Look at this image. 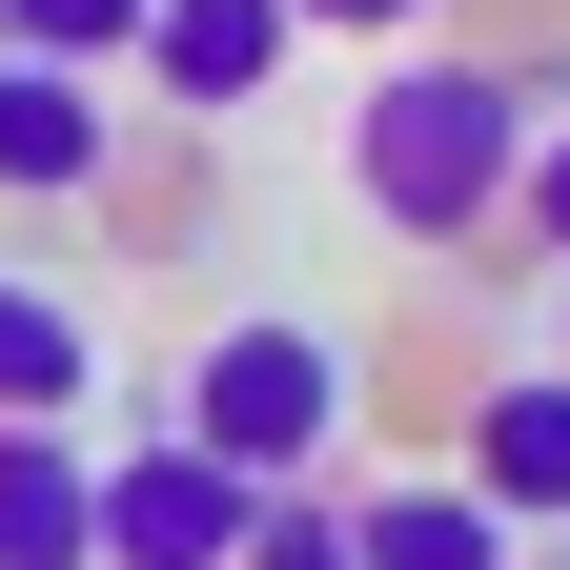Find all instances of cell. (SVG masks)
<instances>
[{
	"label": "cell",
	"instance_id": "obj_1",
	"mask_svg": "<svg viewBox=\"0 0 570 570\" xmlns=\"http://www.w3.org/2000/svg\"><path fill=\"white\" fill-rule=\"evenodd\" d=\"M530 61H489V41H407L367 102H346V204H367L387 245H489L510 225V184H530Z\"/></svg>",
	"mask_w": 570,
	"mask_h": 570
},
{
	"label": "cell",
	"instance_id": "obj_2",
	"mask_svg": "<svg viewBox=\"0 0 570 570\" xmlns=\"http://www.w3.org/2000/svg\"><path fill=\"white\" fill-rule=\"evenodd\" d=\"M184 449L204 469H245L265 510H306V489L346 469V428H367V346L346 326H306V306H245V326H204L184 346Z\"/></svg>",
	"mask_w": 570,
	"mask_h": 570
},
{
	"label": "cell",
	"instance_id": "obj_3",
	"mask_svg": "<svg viewBox=\"0 0 570 570\" xmlns=\"http://www.w3.org/2000/svg\"><path fill=\"white\" fill-rule=\"evenodd\" d=\"M245 530H265V489H245V469H204L184 428L102 449V570H245Z\"/></svg>",
	"mask_w": 570,
	"mask_h": 570
},
{
	"label": "cell",
	"instance_id": "obj_4",
	"mask_svg": "<svg viewBox=\"0 0 570 570\" xmlns=\"http://www.w3.org/2000/svg\"><path fill=\"white\" fill-rule=\"evenodd\" d=\"M449 489H469L510 550H530V530L570 550V367H510V387H489V407H469V449H449Z\"/></svg>",
	"mask_w": 570,
	"mask_h": 570
},
{
	"label": "cell",
	"instance_id": "obj_5",
	"mask_svg": "<svg viewBox=\"0 0 570 570\" xmlns=\"http://www.w3.org/2000/svg\"><path fill=\"white\" fill-rule=\"evenodd\" d=\"M285 61H306V21H285V0H164V21H142V82H164L184 122H245Z\"/></svg>",
	"mask_w": 570,
	"mask_h": 570
},
{
	"label": "cell",
	"instance_id": "obj_6",
	"mask_svg": "<svg viewBox=\"0 0 570 570\" xmlns=\"http://www.w3.org/2000/svg\"><path fill=\"white\" fill-rule=\"evenodd\" d=\"M102 184H122V102L0 61V204H102Z\"/></svg>",
	"mask_w": 570,
	"mask_h": 570
},
{
	"label": "cell",
	"instance_id": "obj_7",
	"mask_svg": "<svg viewBox=\"0 0 570 570\" xmlns=\"http://www.w3.org/2000/svg\"><path fill=\"white\" fill-rule=\"evenodd\" d=\"M0 570H102V449L82 428H0Z\"/></svg>",
	"mask_w": 570,
	"mask_h": 570
},
{
	"label": "cell",
	"instance_id": "obj_8",
	"mask_svg": "<svg viewBox=\"0 0 570 570\" xmlns=\"http://www.w3.org/2000/svg\"><path fill=\"white\" fill-rule=\"evenodd\" d=\"M82 407H102V326L0 265V428H82Z\"/></svg>",
	"mask_w": 570,
	"mask_h": 570
},
{
	"label": "cell",
	"instance_id": "obj_9",
	"mask_svg": "<svg viewBox=\"0 0 570 570\" xmlns=\"http://www.w3.org/2000/svg\"><path fill=\"white\" fill-rule=\"evenodd\" d=\"M346 570H510V530L449 469H387V489H346Z\"/></svg>",
	"mask_w": 570,
	"mask_h": 570
},
{
	"label": "cell",
	"instance_id": "obj_10",
	"mask_svg": "<svg viewBox=\"0 0 570 570\" xmlns=\"http://www.w3.org/2000/svg\"><path fill=\"white\" fill-rule=\"evenodd\" d=\"M142 21H164V0H0V61H41V82H102V61H142Z\"/></svg>",
	"mask_w": 570,
	"mask_h": 570
},
{
	"label": "cell",
	"instance_id": "obj_11",
	"mask_svg": "<svg viewBox=\"0 0 570 570\" xmlns=\"http://www.w3.org/2000/svg\"><path fill=\"white\" fill-rule=\"evenodd\" d=\"M306 41H367V61H407V41H449V0H285Z\"/></svg>",
	"mask_w": 570,
	"mask_h": 570
},
{
	"label": "cell",
	"instance_id": "obj_12",
	"mask_svg": "<svg viewBox=\"0 0 570 570\" xmlns=\"http://www.w3.org/2000/svg\"><path fill=\"white\" fill-rule=\"evenodd\" d=\"M510 225H530V245H550V285H570V102L530 122V184H510Z\"/></svg>",
	"mask_w": 570,
	"mask_h": 570
},
{
	"label": "cell",
	"instance_id": "obj_13",
	"mask_svg": "<svg viewBox=\"0 0 570 570\" xmlns=\"http://www.w3.org/2000/svg\"><path fill=\"white\" fill-rule=\"evenodd\" d=\"M245 570H346V510H326V489H306V510H265V530H245Z\"/></svg>",
	"mask_w": 570,
	"mask_h": 570
},
{
	"label": "cell",
	"instance_id": "obj_14",
	"mask_svg": "<svg viewBox=\"0 0 570 570\" xmlns=\"http://www.w3.org/2000/svg\"><path fill=\"white\" fill-rule=\"evenodd\" d=\"M550 367H570V285H550Z\"/></svg>",
	"mask_w": 570,
	"mask_h": 570
}]
</instances>
